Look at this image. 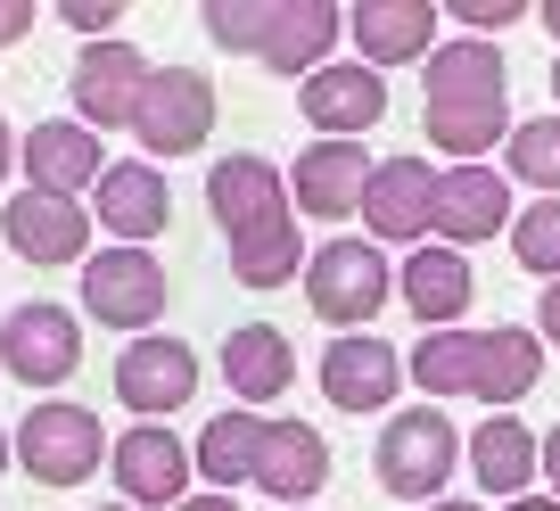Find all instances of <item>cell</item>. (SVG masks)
I'll use <instances>...</instances> for the list:
<instances>
[{"instance_id": "1", "label": "cell", "mask_w": 560, "mask_h": 511, "mask_svg": "<svg viewBox=\"0 0 560 511\" xmlns=\"http://www.w3.org/2000/svg\"><path fill=\"white\" fill-rule=\"evenodd\" d=\"M429 141L454 149L462 165H478V149L503 141V116H511V67L494 42H438L429 58Z\"/></svg>"}, {"instance_id": "2", "label": "cell", "mask_w": 560, "mask_h": 511, "mask_svg": "<svg viewBox=\"0 0 560 511\" xmlns=\"http://www.w3.org/2000/svg\"><path fill=\"white\" fill-rule=\"evenodd\" d=\"M454 454H462V429L445 421L438 405H412V413H396V421H387V438H380V487L404 495V503H429V495L445 503Z\"/></svg>"}, {"instance_id": "3", "label": "cell", "mask_w": 560, "mask_h": 511, "mask_svg": "<svg viewBox=\"0 0 560 511\" xmlns=\"http://www.w3.org/2000/svg\"><path fill=\"white\" fill-rule=\"evenodd\" d=\"M387 289H396V272H387V256L371 240H322L314 265H305V298H314V314L338 322V330L371 322L387 305Z\"/></svg>"}, {"instance_id": "4", "label": "cell", "mask_w": 560, "mask_h": 511, "mask_svg": "<svg viewBox=\"0 0 560 511\" xmlns=\"http://www.w3.org/2000/svg\"><path fill=\"white\" fill-rule=\"evenodd\" d=\"M107 438H100V413L83 405H34L18 421V462L34 471V487H83L100 471Z\"/></svg>"}, {"instance_id": "5", "label": "cell", "mask_w": 560, "mask_h": 511, "mask_svg": "<svg viewBox=\"0 0 560 511\" xmlns=\"http://www.w3.org/2000/svg\"><path fill=\"white\" fill-rule=\"evenodd\" d=\"M132 132H140L149 158H182V149H198L214 132V83L198 67H158V74H149V91H140Z\"/></svg>"}, {"instance_id": "6", "label": "cell", "mask_w": 560, "mask_h": 511, "mask_svg": "<svg viewBox=\"0 0 560 511\" xmlns=\"http://www.w3.org/2000/svg\"><path fill=\"white\" fill-rule=\"evenodd\" d=\"M83 363V330H74L67 305H18L9 330H0V380H25V388H58Z\"/></svg>"}, {"instance_id": "7", "label": "cell", "mask_w": 560, "mask_h": 511, "mask_svg": "<svg viewBox=\"0 0 560 511\" xmlns=\"http://www.w3.org/2000/svg\"><path fill=\"white\" fill-rule=\"evenodd\" d=\"M83 305L116 330H140V322L165 314V265L149 247H107V256L83 265Z\"/></svg>"}, {"instance_id": "8", "label": "cell", "mask_w": 560, "mask_h": 511, "mask_svg": "<svg viewBox=\"0 0 560 511\" xmlns=\"http://www.w3.org/2000/svg\"><path fill=\"white\" fill-rule=\"evenodd\" d=\"M404 380H412V371H404V355L380 347L371 330H347V338H330V347H322V396H330L338 413H380Z\"/></svg>"}, {"instance_id": "9", "label": "cell", "mask_w": 560, "mask_h": 511, "mask_svg": "<svg viewBox=\"0 0 560 511\" xmlns=\"http://www.w3.org/2000/svg\"><path fill=\"white\" fill-rule=\"evenodd\" d=\"M149 74H158V67H149L132 42H91V50L74 58L67 91H74V107H83V124H132Z\"/></svg>"}, {"instance_id": "10", "label": "cell", "mask_w": 560, "mask_h": 511, "mask_svg": "<svg viewBox=\"0 0 560 511\" xmlns=\"http://www.w3.org/2000/svg\"><path fill=\"white\" fill-rule=\"evenodd\" d=\"M91 207H100V223H107V240H124V247H149L165 231V214H174V190H165V174L149 158H116L100 174V190H91Z\"/></svg>"}, {"instance_id": "11", "label": "cell", "mask_w": 560, "mask_h": 511, "mask_svg": "<svg viewBox=\"0 0 560 511\" xmlns=\"http://www.w3.org/2000/svg\"><path fill=\"white\" fill-rule=\"evenodd\" d=\"M198 388V355L182 338H132L116 363V396L140 413V421H158V413H182Z\"/></svg>"}, {"instance_id": "12", "label": "cell", "mask_w": 560, "mask_h": 511, "mask_svg": "<svg viewBox=\"0 0 560 511\" xmlns=\"http://www.w3.org/2000/svg\"><path fill=\"white\" fill-rule=\"evenodd\" d=\"M0 231L25 265H83V240H91V214L74 198H50V190H18L0 207Z\"/></svg>"}, {"instance_id": "13", "label": "cell", "mask_w": 560, "mask_h": 511, "mask_svg": "<svg viewBox=\"0 0 560 511\" xmlns=\"http://www.w3.org/2000/svg\"><path fill=\"white\" fill-rule=\"evenodd\" d=\"M207 207H214V223H223L231 240L289 223V207H280V165L256 158V149H231V158L207 174Z\"/></svg>"}, {"instance_id": "14", "label": "cell", "mask_w": 560, "mask_h": 511, "mask_svg": "<svg viewBox=\"0 0 560 511\" xmlns=\"http://www.w3.org/2000/svg\"><path fill=\"white\" fill-rule=\"evenodd\" d=\"M322 478H330V438H322L314 421H264V454H256V487L272 495V503L305 511L322 495Z\"/></svg>"}, {"instance_id": "15", "label": "cell", "mask_w": 560, "mask_h": 511, "mask_svg": "<svg viewBox=\"0 0 560 511\" xmlns=\"http://www.w3.org/2000/svg\"><path fill=\"white\" fill-rule=\"evenodd\" d=\"M363 214H371V247H380V240H420V231H438V174H429L420 158L371 165Z\"/></svg>"}, {"instance_id": "16", "label": "cell", "mask_w": 560, "mask_h": 511, "mask_svg": "<svg viewBox=\"0 0 560 511\" xmlns=\"http://www.w3.org/2000/svg\"><path fill=\"white\" fill-rule=\"evenodd\" d=\"M190 471H198V462L182 454L174 429H158V421H140V429H124V438H116V487H124V503H182Z\"/></svg>"}, {"instance_id": "17", "label": "cell", "mask_w": 560, "mask_h": 511, "mask_svg": "<svg viewBox=\"0 0 560 511\" xmlns=\"http://www.w3.org/2000/svg\"><path fill=\"white\" fill-rule=\"evenodd\" d=\"M289 190H298V207L314 214V223H347V214L363 207V190H371V158L354 141H322V149L298 158Z\"/></svg>"}, {"instance_id": "18", "label": "cell", "mask_w": 560, "mask_h": 511, "mask_svg": "<svg viewBox=\"0 0 560 511\" xmlns=\"http://www.w3.org/2000/svg\"><path fill=\"white\" fill-rule=\"evenodd\" d=\"M347 34H354V50H363V67L380 74V67H412L429 42H438V9L429 0H363L347 18Z\"/></svg>"}, {"instance_id": "19", "label": "cell", "mask_w": 560, "mask_h": 511, "mask_svg": "<svg viewBox=\"0 0 560 511\" xmlns=\"http://www.w3.org/2000/svg\"><path fill=\"white\" fill-rule=\"evenodd\" d=\"M347 34V9H330V0H280V18H272V34H264V67L272 74H322L330 67V42Z\"/></svg>"}, {"instance_id": "20", "label": "cell", "mask_w": 560, "mask_h": 511, "mask_svg": "<svg viewBox=\"0 0 560 511\" xmlns=\"http://www.w3.org/2000/svg\"><path fill=\"white\" fill-rule=\"evenodd\" d=\"M387 116V83L354 58V67H322L305 74V124H322L330 141H347V132H371V124Z\"/></svg>"}, {"instance_id": "21", "label": "cell", "mask_w": 560, "mask_h": 511, "mask_svg": "<svg viewBox=\"0 0 560 511\" xmlns=\"http://www.w3.org/2000/svg\"><path fill=\"white\" fill-rule=\"evenodd\" d=\"M25 174H34V190L74 198V190H100L107 158H100V141H91V124H34V132H25Z\"/></svg>"}, {"instance_id": "22", "label": "cell", "mask_w": 560, "mask_h": 511, "mask_svg": "<svg viewBox=\"0 0 560 511\" xmlns=\"http://www.w3.org/2000/svg\"><path fill=\"white\" fill-rule=\"evenodd\" d=\"M503 223H511V174H487V165L438 174V231L445 240H494Z\"/></svg>"}, {"instance_id": "23", "label": "cell", "mask_w": 560, "mask_h": 511, "mask_svg": "<svg viewBox=\"0 0 560 511\" xmlns=\"http://www.w3.org/2000/svg\"><path fill=\"white\" fill-rule=\"evenodd\" d=\"M396 298L412 305L429 330H454V322L470 314V265H462V247H420V256H404Z\"/></svg>"}, {"instance_id": "24", "label": "cell", "mask_w": 560, "mask_h": 511, "mask_svg": "<svg viewBox=\"0 0 560 511\" xmlns=\"http://www.w3.org/2000/svg\"><path fill=\"white\" fill-rule=\"evenodd\" d=\"M223 380L240 405H272L289 380H298V355H289V338L272 330V322H240V330L223 338Z\"/></svg>"}, {"instance_id": "25", "label": "cell", "mask_w": 560, "mask_h": 511, "mask_svg": "<svg viewBox=\"0 0 560 511\" xmlns=\"http://www.w3.org/2000/svg\"><path fill=\"white\" fill-rule=\"evenodd\" d=\"M536 380H544V338H536V330H511V322H503V330H487V338H478L470 396H487L494 413H511L527 388H536Z\"/></svg>"}, {"instance_id": "26", "label": "cell", "mask_w": 560, "mask_h": 511, "mask_svg": "<svg viewBox=\"0 0 560 511\" xmlns=\"http://www.w3.org/2000/svg\"><path fill=\"white\" fill-rule=\"evenodd\" d=\"M470 471H478V487L487 495H527V478L544 471V445H536V429H520L511 413H494L487 429H470Z\"/></svg>"}, {"instance_id": "27", "label": "cell", "mask_w": 560, "mask_h": 511, "mask_svg": "<svg viewBox=\"0 0 560 511\" xmlns=\"http://www.w3.org/2000/svg\"><path fill=\"white\" fill-rule=\"evenodd\" d=\"M256 454H264V421L256 413H223V421H207V438H198V471L214 478V487H240V478H256Z\"/></svg>"}, {"instance_id": "28", "label": "cell", "mask_w": 560, "mask_h": 511, "mask_svg": "<svg viewBox=\"0 0 560 511\" xmlns=\"http://www.w3.org/2000/svg\"><path fill=\"white\" fill-rule=\"evenodd\" d=\"M298 265H305L298 223H272V231H247V240H231V272H240L247 289H280V281H298Z\"/></svg>"}, {"instance_id": "29", "label": "cell", "mask_w": 560, "mask_h": 511, "mask_svg": "<svg viewBox=\"0 0 560 511\" xmlns=\"http://www.w3.org/2000/svg\"><path fill=\"white\" fill-rule=\"evenodd\" d=\"M404 371H412L429 396H462V388H470V371H478V338L470 330H429Z\"/></svg>"}, {"instance_id": "30", "label": "cell", "mask_w": 560, "mask_h": 511, "mask_svg": "<svg viewBox=\"0 0 560 511\" xmlns=\"http://www.w3.org/2000/svg\"><path fill=\"white\" fill-rule=\"evenodd\" d=\"M511 182H536L544 198H560V116H536L511 132Z\"/></svg>"}, {"instance_id": "31", "label": "cell", "mask_w": 560, "mask_h": 511, "mask_svg": "<svg viewBox=\"0 0 560 511\" xmlns=\"http://www.w3.org/2000/svg\"><path fill=\"white\" fill-rule=\"evenodd\" d=\"M511 256L544 281H560V198H536L527 214H511Z\"/></svg>"}, {"instance_id": "32", "label": "cell", "mask_w": 560, "mask_h": 511, "mask_svg": "<svg viewBox=\"0 0 560 511\" xmlns=\"http://www.w3.org/2000/svg\"><path fill=\"white\" fill-rule=\"evenodd\" d=\"M272 18H280V0H207V34L223 50H264Z\"/></svg>"}, {"instance_id": "33", "label": "cell", "mask_w": 560, "mask_h": 511, "mask_svg": "<svg viewBox=\"0 0 560 511\" xmlns=\"http://www.w3.org/2000/svg\"><path fill=\"white\" fill-rule=\"evenodd\" d=\"M454 18L470 25V34H494V25H511V18H520V0H462Z\"/></svg>"}, {"instance_id": "34", "label": "cell", "mask_w": 560, "mask_h": 511, "mask_svg": "<svg viewBox=\"0 0 560 511\" xmlns=\"http://www.w3.org/2000/svg\"><path fill=\"white\" fill-rule=\"evenodd\" d=\"M116 18H124L116 0H74V9H67V25H74V34H107Z\"/></svg>"}, {"instance_id": "35", "label": "cell", "mask_w": 560, "mask_h": 511, "mask_svg": "<svg viewBox=\"0 0 560 511\" xmlns=\"http://www.w3.org/2000/svg\"><path fill=\"white\" fill-rule=\"evenodd\" d=\"M34 34V0H0V50Z\"/></svg>"}, {"instance_id": "36", "label": "cell", "mask_w": 560, "mask_h": 511, "mask_svg": "<svg viewBox=\"0 0 560 511\" xmlns=\"http://www.w3.org/2000/svg\"><path fill=\"white\" fill-rule=\"evenodd\" d=\"M536 330H544V338H552V347H560V281H552V289H544V298H536Z\"/></svg>"}, {"instance_id": "37", "label": "cell", "mask_w": 560, "mask_h": 511, "mask_svg": "<svg viewBox=\"0 0 560 511\" xmlns=\"http://www.w3.org/2000/svg\"><path fill=\"white\" fill-rule=\"evenodd\" d=\"M544 478H552V503H560V429L544 438Z\"/></svg>"}, {"instance_id": "38", "label": "cell", "mask_w": 560, "mask_h": 511, "mask_svg": "<svg viewBox=\"0 0 560 511\" xmlns=\"http://www.w3.org/2000/svg\"><path fill=\"white\" fill-rule=\"evenodd\" d=\"M174 511H240L231 495H198V503H174Z\"/></svg>"}, {"instance_id": "39", "label": "cell", "mask_w": 560, "mask_h": 511, "mask_svg": "<svg viewBox=\"0 0 560 511\" xmlns=\"http://www.w3.org/2000/svg\"><path fill=\"white\" fill-rule=\"evenodd\" d=\"M503 511H560V503H544V495H511Z\"/></svg>"}, {"instance_id": "40", "label": "cell", "mask_w": 560, "mask_h": 511, "mask_svg": "<svg viewBox=\"0 0 560 511\" xmlns=\"http://www.w3.org/2000/svg\"><path fill=\"white\" fill-rule=\"evenodd\" d=\"M9 158H18V141H9V124H0V174H9Z\"/></svg>"}, {"instance_id": "41", "label": "cell", "mask_w": 560, "mask_h": 511, "mask_svg": "<svg viewBox=\"0 0 560 511\" xmlns=\"http://www.w3.org/2000/svg\"><path fill=\"white\" fill-rule=\"evenodd\" d=\"M9 438H18V429H0V471H9Z\"/></svg>"}, {"instance_id": "42", "label": "cell", "mask_w": 560, "mask_h": 511, "mask_svg": "<svg viewBox=\"0 0 560 511\" xmlns=\"http://www.w3.org/2000/svg\"><path fill=\"white\" fill-rule=\"evenodd\" d=\"M544 25H552V34H560V0H552V9H544Z\"/></svg>"}, {"instance_id": "43", "label": "cell", "mask_w": 560, "mask_h": 511, "mask_svg": "<svg viewBox=\"0 0 560 511\" xmlns=\"http://www.w3.org/2000/svg\"><path fill=\"white\" fill-rule=\"evenodd\" d=\"M429 511H478V503H429Z\"/></svg>"}, {"instance_id": "44", "label": "cell", "mask_w": 560, "mask_h": 511, "mask_svg": "<svg viewBox=\"0 0 560 511\" xmlns=\"http://www.w3.org/2000/svg\"><path fill=\"white\" fill-rule=\"evenodd\" d=\"M552 100H560V58H552Z\"/></svg>"}, {"instance_id": "45", "label": "cell", "mask_w": 560, "mask_h": 511, "mask_svg": "<svg viewBox=\"0 0 560 511\" xmlns=\"http://www.w3.org/2000/svg\"><path fill=\"white\" fill-rule=\"evenodd\" d=\"M107 511H132V503H107Z\"/></svg>"}]
</instances>
